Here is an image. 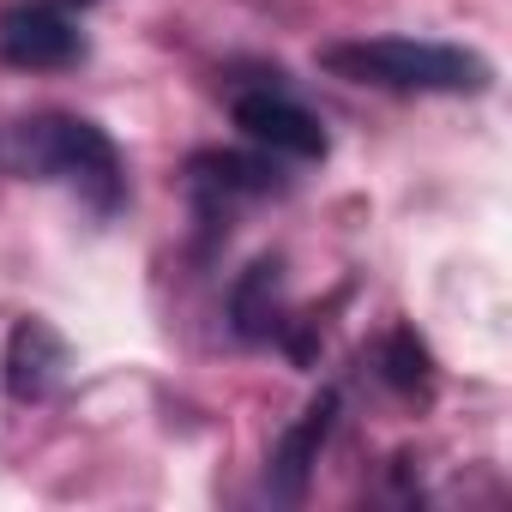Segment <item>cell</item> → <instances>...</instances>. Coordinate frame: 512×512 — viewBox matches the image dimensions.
<instances>
[{"instance_id": "obj_1", "label": "cell", "mask_w": 512, "mask_h": 512, "mask_svg": "<svg viewBox=\"0 0 512 512\" xmlns=\"http://www.w3.org/2000/svg\"><path fill=\"white\" fill-rule=\"evenodd\" d=\"M0 169L13 175H37V181H67L97 217H115L127 205V163L115 151V139L85 121V115H31L0 133Z\"/></svg>"}, {"instance_id": "obj_2", "label": "cell", "mask_w": 512, "mask_h": 512, "mask_svg": "<svg viewBox=\"0 0 512 512\" xmlns=\"http://www.w3.org/2000/svg\"><path fill=\"white\" fill-rule=\"evenodd\" d=\"M320 67L332 79L398 91V97H482L494 85V67L476 49L458 43H422V37H350L326 43Z\"/></svg>"}, {"instance_id": "obj_3", "label": "cell", "mask_w": 512, "mask_h": 512, "mask_svg": "<svg viewBox=\"0 0 512 512\" xmlns=\"http://www.w3.org/2000/svg\"><path fill=\"white\" fill-rule=\"evenodd\" d=\"M0 55L25 73H61L73 61H85V37L49 0H13L0 13Z\"/></svg>"}, {"instance_id": "obj_4", "label": "cell", "mask_w": 512, "mask_h": 512, "mask_svg": "<svg viewBox=\"0 0 512 512\" xmlns=\"http://www.w3.org/2000/svg\"><path fill=\"white\" fill-rule=\"evenodd\" d=\"M235 127L253 139V145H266L272 157H296V163H314L326 157V127L314 109H302L296 97H284L278 85H260V91H241L235 97Z\"/></svg>"}, {"instance_id": "obj_5", "label": "cell", "mask_w": 512, "mask_h": 512, "mask_svg": "<svg viewBox=\"0 0 512 512\" xmlns=\"http://www.w3.org/2000/svg\"><path fill=\"white\" fill-rule=\"evenodd\" d=\"M332 428H338V392H320L284 434H278V446H272V470H266V488H272V500H284V506H296L302 494H308V482H314V464H320V452H326V440H332Z\"/></svg>"}, {"instance_id": "obj_6", "label": "cell", "mask_w": 512, "mask_h": 512, "mask_svg": "<svg viewBox=\"0 0 512 512\" xmlns=\"http://www.w3.org/2000/svg\"><path fill=\"white\" fill-rule=\"evenodd\" d=\"M187 181H193L205 217L229 211L235 199H266V193L284 187V175H278L272 157H247V151H199L187 163Z\"/></svg>"}, {"instance_id": "obj_7", "label": "cell", "mask_w": 512, "mask_h": 512, "mask_svg": "<svg viewBox=\"0 0 512 512\" xmlns=\"http://www.w3.org/2000/svg\"><path fill=\"white\" fill-rule=\"evenodd\" d=\"M61 368H67V338L49 320H19L13 338H7V356H0V380H7V392L19 404H31V398L55 392Z\"/></svg>"}, {"instance_id": "obj_8", "label": "cell", "mask_w": 512, "mask_h": 512, "mask_svg": "<svg viewBox=\"0 0 512 512\" xmlns=\"http://www.w3.org/2000/svg\"><path fill=\"white\" fill-rule=\"evenodd\" d=\"M229 326L247 344H260V338H272L284 326V260H253L235 278V290H229Z\"/></svg>"}, {"instance_id": "obj_9", "label": "cell", "mask_w": 512, "mask_h": 512, "mask_svg": "<svg viewBox=\"0 0 512 512\" xmlns=\"http://www.w3.org/2000/svg\"><path fill=\"white\" fill-rule=\"evenodd\" d=\"M380 374H386L398 392H428V386H434V356H428V344H422L410 326H398V332H386V344H380Z\"/></svg>"}, {"instance_id": "obj_10", "label": "cell", "mask_w": 512, "mask_h": 512, "mask_svg": "<svg viewBox=\"0 0 512 512\" xmlns=\"http://www.w3.org/2000/svg\"><path fill=\"white\" fill-rule=\"evenodd\" d=\"M49 7H61V13H73V7H79V13H85V7H97V0H49Z\"/></svg>"}]
</instances>
